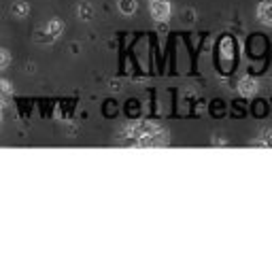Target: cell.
I'll return each instance as SVG.
<instances>
[{
    "label": "cell",
    "instance_id": "1",
    "mask_svg": "<svg viewBox=\"0 0 272 255\" xmlns=\"http://www.w3.org/2000/svg\"><path fill=\"white\" fill-rule=\"evenodd\" d=\"M151 15L156 19H166L170 15V5L166 0H153L151 3Z\"/></svg>",
    "mask_w": 272,
    "mask_h": 255
},
{
    "label": "cell",
    "instance_id": "2",
    "mask_svg": "<svg viewBox=\"0 0 272 255\" xmlns=\"http://www.w3.org/2000/svg\"><path fill=\"white\" fill-rule=\"evenodd\" d=\"M259 19L264 23H272V3H266L259 7Z\"/></svg>",
    "mask_w": 272,
    "mask_h": 255
},
{
    "label": "cell",
    "instance_id": "3",
    "mask_svg": "<svg viewBox=\"0 0 272 255\" xmlns=\"http://www.w3.org/2000/svg\"><path fill=\"white\" fill-rule=\"evenodd\" d=\"M255 88H257V85H255L251 79L240 81V92H243V94H253V92H255Z\"/></svg>",
    "mask_w": 272,
    "mask_h": 255
},
{
    "label": "cell",
    "instance_id": "4",
    "mask_svg": "<svg viewBox=\"0 0 272 255\" xmlns=\"http://www.w3.org/2000/svg\"><path fill=\"white\" fill-rule=\"evenodd\" d=\"M119 9L124 11V13H134V9H136V5H134V0H119Z\"/></svg>",
    "mask_w": 272,
    "mask_h": 255
},
{
    "label": "cell",
    "instance_id": "5",
    "mask_svg": "<svg viewBox=\"0 0 272 255\" xmlns=\"http://www.w3.org/2000/svg\"><path fill=\"white\" fill-rule=\"evenodd\" d=\"M13 13H15V15H21V17H26V15H28V5H26V3H13Z\"/></svg>",
    "mask_w": 272,
    "mask_h": 255
},
{
    "label": "cell",
    "instance_id": "6",
    "mask_svg": "<svg viewBox=\"0 0 272 255\" xmlns=\"http://www.w3.org/2000/svg\"><path fill=\"white\" fill-rule=\"evenodd\" d=\"M9 62H11V55H9V51L0 49V70H5V68L9 66Z\"/></svg>",
    "mask_w": 272,
    "mask_h": 255
},
{
    "label": "cell",
    "instance_id": "7",
    "mask_svg": "<svg viewBox=\"0 0 272 255\" xmlns=\"http://www.w3.org/2000/svg\"><path fill=\"white\" fill-rule=\"evenodd\" d=\"M47 30H49L51 36H57V34L62 32V23H60V21H51L49 26H47Z\"/></svg>",
    "mask_w": 272,
    "mask_h": 255
},
{
    "label": "cell",
    "instance_id": "8",
    "mask_svg": "<svg viewBox=\"0 0 272 255\" xmlns=\"http://www.w3.org/2000/svg\"><path fill=\"white\" fill-rule=\"evenodd\" d=\"M81 15H92V9H87V7L83 5V7H81Z\"/></svg>",
    "mask_w": 272,
    "mask_h": 255
},
{
    "label": "cell",
    "instance_id": "9",
    "mask_svg": "<svg viewBox=\"0 0 272 255\" xmlns=\"http://www.w3.org/2000/svg\"><path fill=\"white\" fill-rule=\"evenodd\" d=\"M151 3H153V0H151Z\"/></svg>",
    "mask_w": 272,
    "mask_h": 255
}]
</instances>
